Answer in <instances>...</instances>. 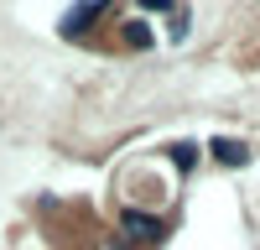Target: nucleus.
I'll use <instances>...</instances> for the list:
<instances>
[{"label":"nucleus","instance_id":"f03ea898","mask_svg":"<svg viewBox=\"0 0 260 250\" xmlns=\"http://www.w3.org/2000/svg\"><path fill=\"white\" fill-rule=\"evenodd\" d=\"M99 11H104V0H83V6H78L68 21H62V37H83V26H89Z\"/></svg>","mask_w":260,"mask_h":250},{"label":"nucleus","instance_id":"20e7f679","mask_svg":"<svg viewBox=\"0 0 260 250\" xmlns=\"http://www.w3.org/2000/svg\"><path fill=\"white\" fill-rule=\"evenodd\" d=\"M172 162H177L182 172H187V167H198V146H192V141H182V146H172Z\"/></svg>","mask_w":260,"mask_h":250},{"label":"nucleus","instance_id":"423d86ee","mask_svg":"<svg viewBox=\"0 0 260 250\" xmlns=\"http://www.w3.org/2000/svg\"><path fill=\"white\" fill-rule=\"evenodd\" d=\"M141 6H146V11H167V0H141Z\"/></svg>","mask_w":260,"mask_h":250},{"label":"nucleus","instance_id":"7ed1b4c3","mask_svg":"<svg viewBox=\"0 0 260 250\" xmlns=\"http://www.w3.org/2000/svg\"><path fill=\"white\" fill-rule=\"evenodd\" d=\"M213 157H219L224 167H245V162H250V146H245V141H224V136H219V141H213Z\"/></svg>","mask_w":260,"mask_h":250},{"label":"nucleus","instance_id":"f257e3e1","mask_svg":"<svg viewBox=\"0 0 260 250\" xmlns=\"http://www.w3.org/2000/svg\"><path fill=\"white\" fill-rule=\"evenodd\" d=\"M125 235L141 240V250H151V245L167 240V219H156V214H136V208H130V214H125Z\"/></svg>","mask_w":260,"mask_h":250},{"label":"nucleus","instance_id":"39448f33","mask_svg":"<svg viewBox=\"0 0 260 250\" xmlns=\"http://www.w3.org/2000/svg\"><path fill=\"white\" fill-rule=\"evenodd\" d=\"M125 42H130V47H151V26H146V21H130V26H125Z\"/></svg>","mask_w":260,"mask_h":250}]
</instances>
